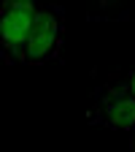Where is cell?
I'll return each instance as SVG.
<instances>
[{
    "instance_id": "cell-1",
    "label": "cell",
    "mask_w": 135,
    "mask_h": 152,
    "mask_svg": "<svg viewBox=\"0 0 135 152\" xmlns=\"http://www.w3.org/2000/svg\"><path fill=\"white\" fill-rule=\"evenodd\" d=\"M41 6L32 0H6L0 8V52L8 65L25 63V49Z\"/></svg>"
},
{
    "instance_id": "cell-2",
    "label": "cell",
    "mask_w": 135,
    "mask_h": 152,
    "mask_svg": "<svg viewBox=\"0 0 135 152\" xmlns=\"http://www.w3.org/2000/svg\"><path fill=\"white\" fill-rule=\"evenodd\" d=\"M62 35H65L62 6H41L38 19L32 25V33H30V41H27V49H25V63L38 65V63L60 60Z\"/></svg>"
},
{
    "instance_id": "cell-3",
    "label": "cell",
    "mask_w": 135,
    "mask_h": 152,
    "mask_svg": "<svg viewBox=\"0 0 135 152\" xmlns=\"http://www.w3.org/2000/svg\"><path fill=\"white\" fill-rule=\"evenodd\" d=\"M89 122L105 125L111 130H135V98L105 84L89 111Z\"/></svg>"
},
{
    "instance_id": "cell-4",
    "label": "cell",
    "mask_w": 135,
    "mask_h": 152,
    "mask_svg": "<svg viewBox=\"0 0 135 152\" xmlns=\"http://www.w3.org/2000/svg\"><path fill=\"white\" fill-rule=\"evenodd\" d=\"M111 87H116L119 92H124V95H130V98H135V68H130L127 73L116 76V79L111 82Z\"/></svg>"
},
{
    "instance_id": "cell-5",
    "label": "cell",
    "mask_w": 135,
    "mask_h": 152,
    "mask_svg": "<svg viewBox=\"0 0 135 152\" xmlns=\"http://www.w3.org/2000/svg\"><path fill=\"white\" fill-rule=\"evenodd\" d=\"M132 149H135V130H132Z\"/></svg>"
},
{
    "instance_id": "cell-6",
    "label": "cell",
    "mask_w": 135,
    "mask_h": 152,
    "mask_svg": "<svg viewBox=\"0 0 135 152\" xmlns=\"http://www.w3.org/2000/svg\"><path fill=\"white\" fill-rule=\"evenodd\" d=\"M132 152H135V149H132Z\"/></svg>"
}]
</instances>
